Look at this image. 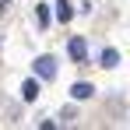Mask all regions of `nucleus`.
Here are the masks:
<instances>
[{
	"label": "nucleus",
	"mask_w": 130,
	"mask_h": 130,
	"mask_svg": "<svg viewBox=\"0 0 130 130\" xmlns=\"http://www.w3.org/2000/svg\"><path fill=\"white\" fill-rule=\"evenodd\" d=\"M35 74H39L42 81H53V77H56V60H53V56H39V60H35Z\"/></svg>",
	"instance_id": "f257e3e1"
},
{
	"label": "nucleus",
	"mask_w": 130,
	"mask_h": 130,
	"mask_svg": "<svg viewBox=\"0 0 130 130\" xmlns=\"http://www.w3.org/2000/svg\"><path fill=\"white\" fill-rule=\"evenodd\" d=\"M67 49H70V56H74L77 63H81V60L88 56V46H85V39H77V35H74V39L67 42Z\"/></svg>",
	"instance_id": "f03ea898"
},
{
	"label": "nucleus",
	"mask_w": 130,
	"mask_h": 130,
	"mask_svg": "<svg viewBox=\"0 0 130 130\" xmlns=\"http://www.w3.org/2000/svg\"><path fill=\"white\" fill-rule=\"evenodd\" d=\"M21 99L25 102H35V99H39V81H25L21 85Z\"/></svg>",
	"instance_id": "7ed1b4c3"
},
{
	"label": "nucleus",
	"mask_w": 130,
	"mask_h": 130,
	"mask_svg": "<svg viewBox=\"0 0 130 130\" xmlns=\"http://www.w3.org/2000/svg\"><path fill=\"white\" fill-rule=\"evenodd\" d=\"M70 95H74V99H91V95H95V88L88 85V81H77V85L70 88Z\"/></svg>",
	"instance_id": "20e7f679"
},
{
	"label": "nucleus",
	"mask_w": 130,
	"mask_h": 130,
	"mask_svg": "<svg viewBox=\"0 0 130 130\" xmlns=\"http://www.w3.org/2000/svg\"><path fill=\"white\" fill-rule=\"evenodd\" d=\"M56 18H60V21H70V18H74V7H70V4H67V0H60V4H56Z\"/></svg>",
	"instance_id": "39448f33"
},
{
	"label": "nucleus",
	"mask_w": 130,
	"mask_h": 130,
	"mask_svg": "<svg viewBox=\"0 0 130 130\" xmlns=\"http://www.w3.org/2000/svg\"><path fill=\"white\" fill-rule=\"evenodd\" d=\"M120 63V53L116 49H102V67H116Z\"/></svg>",
	"instance_id": "423d86ee"
},
{
	"label": "nucleus",
	"mask_w": 130,
	"mask_h": 130,
	"mask_svg": "<svg viewBox=\"0 0 130 130\" xmlns=\"http://www.w3.org/2000/svg\"><path fill=\"white\" fill-rule=\"evenodd\" d=\"M35 18H39V25H49V7H46V4L35 7Z\"/></svg>",
	"instance_id": "0eeeda50"
}]
</instances>
